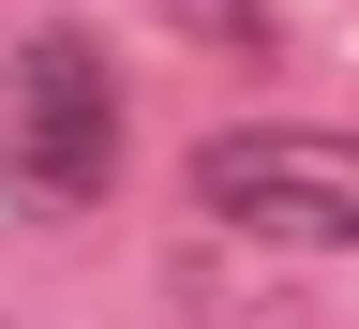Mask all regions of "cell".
<instances>
[{"instance_id": "6da1fadb", "label": "cell", "mask_w": 359, "mask_h": 329, "mask_svg": "<svg viewBox=\"0 0 359 329\" xmlns=\"http://www.w3.org/2000/svg\"><path fill=\"white\" fill-rule=\"evenodd\" d=\"M105 180H120V60L90 30H30L0 60V195L90 210Z\"/></svg>"}, {"instance_id": "7a4b0ae2", "label": "cell", "mask_w": 359, "mask_h": 329, "mask_svg": "<svg viewBox=\"0 0 359 329\" xmlns=\"http://www.w3.org/2000/svg\"><path fill=\"white\" fill-rule=\"evenodd\" d=\"M195 210L269 240V255H359V135H314V120L210 135L195 150Z\"/></svg>"}]
</instances>
